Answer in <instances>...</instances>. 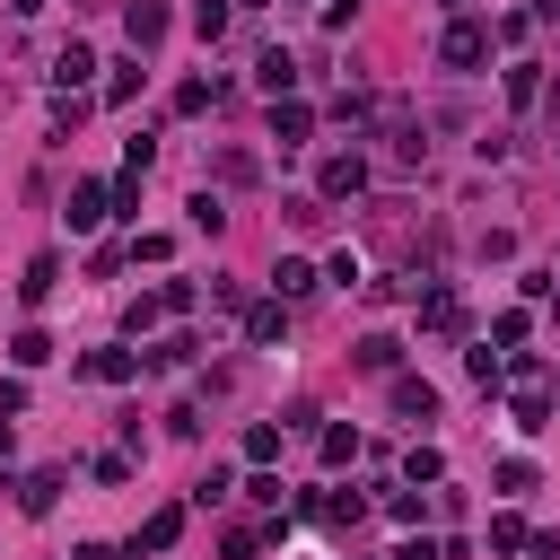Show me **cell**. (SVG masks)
Wrapping results in <instances>:
<instances>
[{
  "instance_id": "obj_1",
  "label": "cell",
  "mask_w": 560,
  "mask_h": 560,
  "mask_svg": "<svg viewBox=\"0 0 560 560\" xmlns=\"http://www.w3.org/2000/svg\"><path fill=\"white\" fill-rule=\"evenodd\" d=\"M438 61H446V70H472V61H490V26H481V18H455V26L438 35Z\"/></svg>"
},
{
  "instance_id": "obj_2",
  "label": "cell",
  "mask_w": 560,
  "mask_h": 560,
  "mask_svg": "<svg viewBox=\"0 0 560 560\" xmlns=\"http://www.w3.org/2000/svg\"><path fill=\"white\" fill-rule=\"evenodd\" d=\"M350 192H368V158L359 149H332L324 175H315V201H350Z\"/></svg>"
},
{
  "instance_id": "obj_3",
  "label": "cell",
  "mask_w": 560,
  "mask_h": 560,
  "mask_svg": "<svg viewBox=\"0 0 560 560\" xmlns=\"http://www.w3.org/2000/svg\"><path fill=\"white\" fill-rule=\"evenodd\" d=\"M122 35H131V52L166 44V0H131V9H122Z\"/></svg>"
},
{
  "instance_id": "obj_4",
  "label": "cell",
  "mask_w": 560,
  "mask_h": 560,
  "mask_svg": "<svg viewBox=\"0 0 560 560\" xmlns=\"http://www.w3.org/2000/svg\"><path fill=\"white\" fill-rule=\"evenodd\" d=\"M385 402H394L402 420H438V385H429V376H394V385H385Z\"/></svg>"
},
{
  "instance_id": "obj_5",
  "label": "cell",
  "mask_w": 560,
  "mask_h": 560,
  "mask_svg": "<svg viewBox=\"0 0 560 560\" xmlns=\"http://www.w3.org/2000/svg\"><path fill=\"white\" fill-rule=\"evenodd\" d=\"M61 481H70L61 464H35V472L18 481V508H26V516H52V499H61Z\"/></svg>"
},
{
  "instance_id": "obj_6",
  "label": "cell",
  "mask_w": 560,
  "mask_h": 560,
  "mask_svg": "<svg viewBox=\"0 0 560 560\" xmlns=\"http://www.w3.org/2000/svg\"><path fill=\"white\" fill-rule=\"evenodd\" d=\"M306 131H315V105L280 96V105H271V140H280V149H306Z\"/></svg>"
},
{
  "instance_id": "obj_7",
  "label": "cell",
  "mask_w": 560,
  "mask_h": 560,
  "mask_svg": "<svg viewBox=\"0 0 560 560\" xmlns=\"http://www.w3.org/2000/svg\"><path fill=\"white\" fill-rule=\"evenodd\" d=\"M52 289H61V254H52V245H44V254H35V262H26V271H18V298H26V306H44V298H52Z\"/></svg>"
},
{
  "instance_id": "obj_8",
  "label": "cell",
  "mask_w": 560,
  "mask_h": 560,
  "mask_svg": "<svg viewBox=\"0 0 560 560\" xmlns=\"http://www.w3.org/2000/svg\"><path fill=\"white\" fill-rule=\"evenodd\" d=\"M79 376H88V385H131V376H140V359H131V350H88V359H79Z\"/></svg>"
},
{
  "instance_id": "obj_9",
  "label": "cell",
  "mask_w": 560,
  "mask_h": 560,
  "mask_svg": "<svg viewBox=\"0 0 560 560\" xmlns=\"http://www.w3.org/2000/svg\"><path fill=\"white\" fill-rule=\"evenodd\" d=\"M175 542H184V508H158V516L140 525V542H131L122 560H140V551H175Z\"/></svg>"
},
{
  "instance_id": "obj_10",
  "label": "cell",
  "mask_w": 560,
  "mask_h": 560,
  "mask_svg": "<svg viewBox=\"0 0 560 560\" xmlns=\"http://www.w3.org/2000/svg\"><path fill=\"white\" fill-rule=\"evenodd\" d=\"M254 88H262V96H271V105H280V96H289V88H298V61H289V52H280V44H271V52H262V61H254Z\"/></svg>"
},
{
  "instance_id": "obj_11",
  "label": "cell",
  "mask_w": 560,
  "mask_h": 560,
  "mask_svg": "<svg viewBox=\"0 0 560 560\" xmlns=\"http://www.w3.org/2000/svg\"><path fill=\"white\" fill-rule=\"evenodd\" d=\"M315 280H324L315 262H298V254H280V271H271V298H280V306H298V298H306Z\"/></svg>"
},
{
  "instance_id": "obj_12",
  "label": "cell",
  "mask_w": 560,
  "mask_h": 560,
  "mask_svg": "<svg viewBox=\"0 0 560 560\" xmlns=\"http://www.w3.org/2000/svg\"><path fill=\"white\" fill-rule=\"evenodd\" d=\"M350 359H359V376H394V368H402V341H394V332H368Z\"/></svg>"
},
{
  "instance_id": "obj_13",
  "label": "cell",
  "mask_w": 560,
  "mask_h": 560,
  "mask_svg": "<svg viewBox=\"0 0 560 560\" xmlns=\"http://www.w3.org/2000/svg\"><path fill=\"white\" fill-rule=\"evenodd\" d=\"M88 70H96V52H88V44H61V52H52V88H61V96H70V88H88Z\"/></svg>"
},
{
  "instance_id": "obj_14",
  "label": "cell",
  "mask_w": 560,
  "mask_h": 560,
  "mask_svg": "<svg viewBox=\"0 0 560 560\" xmlns=\"http://www.w3.org/2000/svg\"><path fill=\"white\" fill-rule=\"evenodd\" d=\"M280 332H289V306L280 298H254L245 306V341H280Z\"/></svg>"
},
{
  "instance_id": "obj_15",
  "label": "cell",
  "mask_w": 560,
  "mask_h": 560,
  "mask_svg": "<svg viewBox=\"0 0 560 560\" xmlns=\"http://www.w3.org/2000/svg\"><path fill=\"white\" fill-rule=\"evenodd\" d=\"M61 219H70L79 236H88V228L105 219V184H70V210H61Z\"/></svg>"
},
{
  "instance_id": "obj_16",
  "label": "cell",
  "mask_w": 560,
  "mask_h": 560,
  "mask_svg": "<svg viewBox=\"0 0 560 560\" xmlns=\"http://www.w3.org/2000/svg\"><path fill=\"white\" fill-rule=\"evenodd\" d=\"M9 359H18V368H44V359H52V332H44V324H18V332H9Z\"/></svg>"
},
{
  "instance_id": "obj_17",
  "label": "cell",
  "mask_w": 560,
  "mask_h": 560,
  "mask_svg": "<svg viewBox=\"0 0 560 560\" xmlns=\"http://www.w3.org/2000/svg\"><path fill=\"white\" fill-rule=\"evenodd\" d=\"M192 359H201V332H166V341H158L140 368H192Z\"/></svg>"
},
{
  "instance_id": "obj_18",
  "label": "cell",
  "mask_w": 560,
  "mask_h": 560,
  "mask_svg": "<svg viewBox=\"0 0 560 560\" xmlns=\"http://www.w3.org/2000/svg\"><path fill=\"white\" fill-rule=\"evenodd\" d=\"M280 438H289L280 420H254V429H245V464H271V455H280Z\"/></svg>"
},
{
  "instance_id": "obj_19",
  "label": "cell",
  "mask_w": 560,
  "mask_h": 560,
  "mask_svg": "<svg viewBox=\"0 0 560 560\" xmlns=\"http://www.w3.org/2000/svg\"><path fill=\"white\" fill-rule=\"evenodd\" d=\"M131 96H140V52L114 61V79H105V105H131Z\"/></svg>"
},
{
  "instance_id": "obj_20",
  "label": "cell",
  "mask_w": 560,
  "mask_h": 560,
  "mask_svg": "<svg viewBox=\"0 0 560 560\" xmlns=\"http://www.w3.org/2000/svg\"><path fill=\"white\" fill-rule=\"evenodd\" d=\"M534 96H542V61H516L508 70V105H534Z\"/></svg>"
},
{
  "instance_id": "obj_21",
  "label": "cell",
  "mask_w": 560,
  "mask_h": 560,
  "mask_svg": "<svg viewBox=\"0 0 560 560\" xmlns=\"http://www.w3.org/2000/svg\"><path fill=\"white\" fill-rule=\"evenodd\" d=\"M219 96H228L219 79H184V88H175V114H201V105H219Z\"/></svg>"
},
{
  "instance_id": "obj_22",
  "label": "cell",
  "mask_w": 560,
  "mask_h": 560,
  "mask_svg": "<svg viewBox=\"0 0 560 560\" xmlns=\"http://www.w3.org/2000/svg\"><path fill=\"white\" fill-rule=\"evenodd\" d=\"M192 228H201V236H219V228H228V201H219V192H210V184H201V192H192Z\"/></svg>"
},
{
  "instance_id": "obj_23",
  "label": "cell",
  "mask_w": 560,
  "mask_h": 560,
  "mask_svg": "<svg viewBox=\"0 0 560 560\" xmlns=\"http://www.w3.org/2000/svg\"><path fill=\"white\" fill-rule=\"evenodd\" d=\"M158 315H166V306H158V289H140V298L122 306V332H158Z\"/></svg>"
},
{
  "instance_id": "obj_24",
  "label": "cell",
  "mask_w": 560,
  "mask_h": 560,
  "mask_svg": "<svg viewBox=\"0 0 560 560\" xmlns=\"http://www.w3.org/2000/svg\"><path fill=\"white\" fill-rule=\"evenodd\" d=\"M402 472H411V490H420V481H446V455H438V446H411Z\"/></svg>"
},
{
  "instance_id": "obj_25",
  "label": "cell",
  "mask_w": 560,
  "mask_h": 560,
  "mask_svg": "<svg viewBox=\"0 0 560 560\" xmlns=\"http://www.w3.org/2000/svg\"><path fill=\"white\" fill-rule=\"evenodd\" d=\"M315 516H324V525H359V516H368V499H359V490H332Z\"/></svg>"
},
{
  "instance_id": "obj_26",
  "label": "cell",
  "mask_w": 560,
  "mask_h": 560,
  "mask_svg": "<svg viewBox=\"0 0 560 560\" xmlns=\"http://www.w3.org/2000/svg\"><path fill=\"white\" fill-rule=\"evenodd\" d=\"M192 35L219 44V35H228V0H201V9H192Z\"/></svg>"
},
{
  "instance_id": "obj_27",
  "label": "cell",
  "mask_w": 560,
  "mask_h": 560,
  "mask_svg": "<svg viewBox=\"0 0 560 560\" xmlns=\"http://www.w3.org/2000/svg\"><path fill=\"white\" fill-rule=\"evenodd\" d=\"M350 455H359V429L332 420V429H324V464H350Z\"/></svg>"
},
{
  "instance_id": "obj_28",
  "label": "cell",
  "mask_w": 560,
  "mask_h": 560,
  "mask_svg": "<svg viewBox=\"0 0 560 560\" xmlns=\"http://www.w3.org/2000/svg\"><path fill=\"white\" fill-rule=\"evenodd\" d=\"M219 499H228V464H210V472L192 481V499H184V508H219Z\"/></svg>"
},
{
  "instance_id": "obj_29",
  "label": "cell",
  "mask_w": 560,
  "mask_h": 560,
  "mask_svg": "<svg viewBox=\"0 0 560 560\" xmlns=\"http://www.w3.org/2000/svg\"><path fill=\"white\" fill-rule=\"evenodd\" d=\"M525 324H534V315H525V306H508V315L490 324V341H499V350H516V341H525Z\"/></svg>"
},
{
  "instance_id": "obj_30",
  "label": "cell",
  "mask_w": 560,
  "mask_h": 560,
  "mask_svg": "<svg viewBox=\"0 0 560 560\" xmlns=\"http://www.w3.org/2000/svg\"><path fill=\"white\" fill-rule=\"evenodd\" d=\"M490 551H525V516H490Z\"/></svg>"
},
{
  "instance_id": "obj_31",
  "label": "cell",
  "mask_w": 560,
  "mask_h": 560,
  "mask_svg": "<svg viewBox=\"0 0 560 560\" xmlns=\"http://www.w3.org/2000/svg\"><path fill=\"white\" fill-rule=\"evenodd\" d=\"M192 298H201L192 280H166V289H158V306H166V315H192Z\"/></svg>"
},
{
  "instance_id": "obj_32",
  "label": "cell",
  "mask_w": 560,
  "mask_h": 560,
  "mask_svg": "<svg viewBox=\"0 0 560 560\" xmlns=\"http://www.w3.org/2000/svg\"><path fill=\"white\" fill-rule=\"evenodd\" d=\"M464 368H472V385H499V376H508V368H499V350H490V341H481V350H472V359H464Z\"/></svg>"
},
{
  "instance_id": "obj_33",
  "label": "cell",
  "mask_w": 560,
  "mask_h": 560,
  "mask_svg": "<svg viewBox=\"0 0 560 560\" xmlns=\"http://www.w3.org/2000/svg\"><path fill=\"white\" fill-rule=\"evenodd\" d=\"M551 420V394H516V429H542Z\"/></svg>"
},
{
  "instance_id": "obj_34",
  "label": "cell",
  "mask_w": 560,
  "mask_h": 560,
  "mask_svg": "<svg viewBox=\"0 0 560 560\" xmlns=\"http://www.w3.org/2000/svg\"><path fill=\"white\" fill-rule=\"evenodd\" d=\"M385 508H394V525H420V516H429V499H420V490H394Z\"/></svg>"
},
{
  "instance_id": "obj_35",
  "label": "cell",
  "mask_w": 560,
  "mask_h": 560,
  "mask_svg": "<svg viewBox=\"0 0 560 560\" xmlns=\"http://www.w3.org/2000/svg\"><path fill=\"white\" fill-rule=\"evenodd\" d=\"M18 411H26V385L9 376V385H0V420H18Z\"/></svg>"
},
{
  "instance_id": "obj_36",
  "label": "cell",
  "mask_w": 560,
  "mask_h": 560,
  "mask_svg": "<svg viewBox=\"0 0 560 560\" xmlns=\"http://www.w3.org/2000/svg\"><path fill=\"white\" fill-rule=\"evenodd\" d=\"M394 560H446V551H438V542H429V534H411V542H402V551H394Z\"/></svg>"
},
{
  "instance_id": "obj_37",
  "label": "cell",
  "mask_w": 560,
  "mask_h": 560,
  "mask_svg": "<svg viewBox=\"0 0 560 560\" xmlns=\"http://www.w3.org/2000/svg\"><path fill=\"white\" fill-rule=\"evenodd\" d=\"M219 560H254V534H228V542H219Z\"/></svg>"
},
{
  "instance_id": "obj_38",
  "label": "cell",
  "mask_w": 560,
  "mask_h": 560,
  "mask_svg": "<svg viewBox=\"0 0 560 560\" xmlns=\"http://www.w3.org/2000/svg\"><path fill=\"white\" fill-rule=\"evenodd\" d=\"M542 105H551V122H560V79H551V88H542Z\"/></svg>"
},
{
  "instance_id": "obj_39",
  "label": "cell",
  "mask_w": 560,
  "mask_h": 560,
  "mask_svg": "<svg viewBox=\"0 0 560 560\" xmlns=\"http://www.w3.org/2000/svg\"><path fill=\"white\" fill-rule=\"evenodd\" d=\"M9 9H18V18H35V9H44V0H9Z\"/></svg>"
},
{
  "instance_id": "obj_40",
  "label": "cell",
  "mask_w": 560,
  "mask_h": 560,
  "mask_svg": "<svg viewBox=\"0 0 560 560\" xmlns=\"http://www.w3.org/2000/svg\"><path fill=\"white\" fill-rule=\"evenodd\" d=\"M551 324H560V280H551Z\"/></svg>"
},
{
  "instance_id": "obj_41",
  "label": "cell",
  "mask_w": 560,
  "mask_h": 560,
  "mask_svg": "<svg viewBox=\"0 0 560 560\" xmlns=\"http://www.w3.org/2000/svg\"><path fill=\"white\" fill-rule=\"evenodd\" d=\"M245 9H271V0H245Z\"/></svg>"
},
{
  "instance_id": "obj_42",
  "label": "cell",
  "mask_w": 560,
  "mask_h": 560,
  "mask_svg": "<svg viewBox=\"0 0 560 560\" xmlns=\"http://www.w3.org/2000/svg\"><path fill=\"white\" fill-rule=\"evenodd\" d=\"M438 9H455V0H438Z\"/></svg>"
}]
</instances>
